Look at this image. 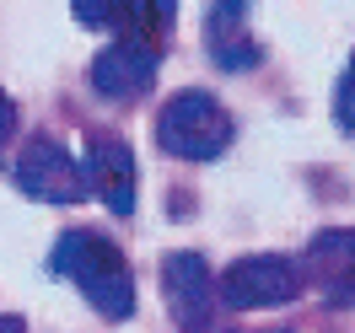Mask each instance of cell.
Instances as JSON below:
<instances>
[{"mask_svg":"<svg viewBox=\"0 0 355 333\" xmlns=\"http://www.w3.org/2000/svg\"><path fill=\"white\" fill-rule=\"evenodd\" d=\"M54 274L76 280V290L92 301V312L108 317V323H124L135 312V274L103 231H65L54 242Z\"/></svg>","mask_w":355,"mask_h":333,"instance_id":"6da1fadb","label":"cell"},{"mask_svg":"<svg viewBox=\"0 0 355 333\" xmlns=\"http://www.w3.org/2000/svg\"><path fill=\"white\" fill-rule=\"evenodd\" d=\"M156 145L178 161H210L232 145V113L210 91H178L156 113Z\"/></svg>","mask_w":355,"mask_h":333,"instance_id":"7a4b0ae2","label":"cell"},{"mask_svg":"<svg viewBox=\"0 0 355 333\" xmlns=\"http://www.w3.org/2000/svg\"><path fill=\"white\" fill-rule=\"evenodd\" d=\"M17 188L33 194L44 204H81L92 194L87 188V167L54 140V134H33L17 156Z\"/></svg>","mask_w":355,"mask_h":333,"instance_id":"3957f363","label":"cell"},{"mask_svg":"<svg viewBox=\"0 0 355 333\" xmlns=\"http://www.w3.org/2000/svg\"><path fill=\"white\" fill-rule=\"evenodd\" d=\"M302 290V269L280 258V253H253L221 274V301L237 312H264V307H286Z\"/></svg>","mask_w":355,"mask_h":333,"instance_id":"277c9868","label":"cell"},{"mask_svg":"<svg viewBox=\"0 0 355 333\" xmlns=\"http://www.w3.org/2000/svg\"><path fill=\"white\" fill-rule=\"evenodd\" d=\"M162 296L183 333H205L216 317V280L200 253H167L162 258Z\"/></svg>","mask_w":355,"mask_h":333,"instance_id":"5b68a950","label":"cell"},{"mask_svg":"<svg viewBox=\"0 0 355 333\" xmlns=\"http://www.w3.org/2000/svg\"><path fill=\"white\" fill-rule=\"evenodd\" d=\"M156 75V48L135 44V38H113L97 60H92V91L108 102H135Z\"/></svg>","mask_w":355,"mask_h":333,"instance_id":"8992f818","label":"cell"},{"mask_svg":"<svg viewBox=\"0 0 355 333\" xmlns=\"http://www.w3.org/2000/svg\"><path fill=\"white\" fill-rule=\"evenodd\" d=\"M87 188L108 204L113 215H130L135 210V151L119 134H92L87 140Z\"/></svg>","mask_w":355,"mask_h":333,"instance_id":"52a82bcc","label":"cell"},{"mask_svg":"<svg viewBox=\"0 0 355 333\" xmlns=\"http://www.w3.org/2000/svg\"><path fill=\"white\" fill-rule=\"evenodd\" d=\"M205 38H210V60H216L221 70H248L253 60H259L243 6H216V11L205 17Z\"/></svg>","mask_w":355,"mask_h":333,"instance_id":"ba28073f","label":"cell"},{"mask_svg":"<svg viewBox=\"0 0 355 333\" xmlns=\"http://www.w3.org/2000/svg\"><path fill=\"white\" fill-rule=\"evenodd\" d=\"M307 269L323 280L329 290L350 285L355 280V226H334V231H318L307 247Z\"/></svg>","mask_w":355,"mask_h":333,"instance_id":"9c48e42d","label":"cell"},{"mask_svg":"<svg viewBox=\"0 0 355 333\" xmlns=\"http://www.w3.org/2000/svg\"><path fill=\"white\" fill-rule=\"evenodd\" d=\"M334 118H339V129L355 134V60L345 65V75H339V91H334Z\"/></svg>","mask_w":355,"mask_h":333,"instance_id":"30bf717a","label":"cell"},{"mask_svg":"<svg viewBox=\"0 0 355 333\" xmlns=\"http://www.w3.org/2000/svg\"><path fill=\"white\" fill-rule=\"evenodd\" d=\"M11 134H17V102L0 91V156H6V145H11Z\"/></svg>","mask_w":355,"mask_h":333,"instance_id":"8fae6325","label":"cell"},{"mask_svg":"<svg viewBox=\"0 0 355 333\" xmlns=\"http://www.w3.org/2000/svg\"><path fill=\"white\" fill-rule=\"evenodd\" d=\"M0 333H27V323L22 317H0Z\"/></svg>","mask_w":355,"mask_h":333,"instance_id":"7c38bea8","label":"cell"},{"mask_svg":"<svg viewBox=\"0 0 355 333\" xmlns=\"http://www.w3.org/2000/svg\"><path fill=\"white\" fill-rule=\"evenodd\" d=\"M334 296H339L345 307H355V280H350V285H339V290H334Z\"/></svg>","mask_w":355,"mask_h":333,"instance_id":"4fadbf2b","label":"cell"}]
</instances>
